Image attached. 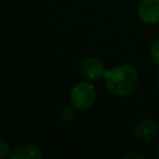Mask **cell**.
Wrapping results in <instances>:
<instances>
[{
  "instance_id": "1",
  "label": "cell",
  "mask_w": 159,
  "mask_h": 159,
  "mask_svg": "<svg viewBox=\"0 0 159 159\" xmlns=\"http://www.w3.org/2000/svg\"><path fill=\"white\" fill-rule=\"evenodd\" d=\"M103 81L111 93L127 97L137 89L139 84V72L132 65H119L106 70Z\"/></svg>"
},
{
  "instance_id": "2",
  "label": "cell",
  "mask_w": 159,
  "mask_h": 159,
  "mask_svg": "<svg viewBox=\"0 0 159 159\" xmlns=\"http://www.w3.org/2000/svg\"><path fill=\"white\" fill-rule=\"evenodd\" d=\"M96 89L89 81H80L75 83L70 92V102L75 111H88L96 102Z\"/></svg>"
},
{
  "instance_id": "3",
  "label": "cell",
  "mask_w": 159,
  "mask_h": 159,
  "mask_svg": "<svg viewBox=\"0 0 159 159\" xmlns=\"http://www.w3.org/2000/svg\"><path fill=\"white\" fill-rule=\"evenodd\" d=\"M80 73L87 81H97L104 77L106 67L103 62L96 56H86L80 61Z\"/></svg>"
},
{
  "instance_id": "4",
  "label": "cell",
  "mask_w": 159,
  "mask_h": 159,
  "mask_svg": "<svg viewBox=\"0 0 159 159\" xmlns=\"http://www.w3.org/2000/svg\"><path fill=\"white\" fill-rule=\"evenodd\" d=\"M138 19L145 25L159 22V0H140L137 9Z\"/></svg>"
},
{
  "instance_id": "5",
  "label": "cell",
  "mask_w": 159,
  "mask_h": 159,
  "mask_svg": "<svg viewBox=\"0 0 159 159\" xmlns=\"http://www.w3.org/2000/svg\"><path fill=\"white\" fill-rule=\"evenodd\" d=\"M158 130H159V127L153 119L144 118V119L138 120L133 125L132 134L139 142H150L154 139Z\"/></svg>"
},
{
  "instance_id": "6",
  "label": "cell",
  "mask_w": 159,
  "mask_h": 159,
  "mask_svg": "<svg viewBox=\"0 0 159 159\" xmlns=\"http://www.w3.org/2000/svg\"><path fill=\"white\" fill-rule=\"evenodd\" d=\"M11 159H41L42 150L35 144H22L12 149Z\"/></svg>"
},
{
  "instance_id": "7",
  "label": "cell",
  "mask_w": 159,
  "mask_h": 159,
  "mask_svg": "<svg viewBox=\"0 0 159 159\" xmlns=\"http://www.w3.org/2000/svg\"><path fill=\"white\" fill-rule=\"evenodd\" d=\"M149 55H150L152 61L159 67V37L155 39V40L150 43V47H149Z\"/></svg>"
},
{
  "instance_id": "8",
  "label": "cell",
  "mask_w": 159,
  "mask_h": 159,
  "mask_svg": "<svg viewBox=\"0 0 159 159\" xmlns=\"http://www.w3.org/2000/svg\"><path fill=\"white\" fill-rule=\"evenodd\" d=\"M11 152H12V150H10V145H9L5 140L0 139V159L10 158Z\"/></svg>"
},
{
  "instance_id": "9",
  "label": "cell",
  "mask_w": 159,
  "mask_h": 159,
  "mask_svg": "<svg viewBox=\"0 0 159 159\" xmlns=\"http://www.w3.org/2000/svg\"><path fill=\"white\" fill-rule=\"evenodd\" d=\"M123 158H125V159H128V158H138V159H144V155L138 154V153H129V154H125Z\"/></svg>"
},
{
  "instance_id": "10",
  "label": "cell",
  "mask_w": 159,
  "mask_h": 159,
  "mask_svg": "<svg viewBox=\"0 0 159 159\" xmlns=\"http://www.w3.org/2000/svg\"><path fill=\"white\" fill-rule=\"evenodd\" d=\"M157 84L159 86V72H158V75H157Z\"/></svg>"
},
{
  "instance_id": "11",
  "label": "cell",
  "mask_w": 159,
  "mask_h": 159,
  "mask_svg": "<svg viewBox=\"0 0 159 159\" xmlns=\"http://www.w3.org/2000/svg\"><path fill=\"white\" fill-rule=\"evenodd\" d=\"M155 155H157V157H158V158H159V148H158V149H157V153H155Z\"/></svg>"
}]
</instances>
